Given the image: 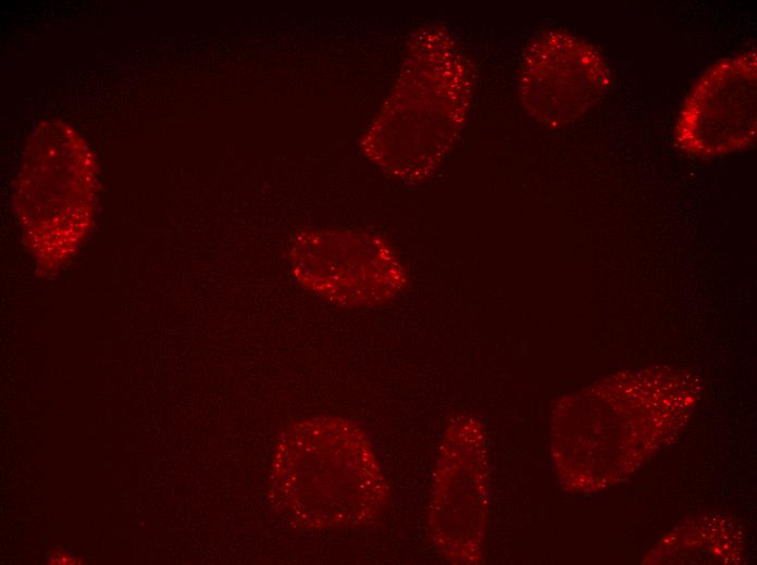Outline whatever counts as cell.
Masks as SVG:
<instances>
[{
  "mask_svg": "<svg viewBox=\"0 0 757 565\" xmlns=\"http://www.w3.org/2000/svg\"><path fill=\"white\" fill-rule=\"evenodd\" d=\"M275 501L302 527H352L374 519L388 491L364 432L339 418L293 427L273 472Z\"/></svg>",
  "mask_w": 757,
  "mask_h": 565,
  "instance_id": "cell-1",
  "label": "cell"
},
{
  "mask_svg": "<svg viewBox=\"0 0 757 565\" xmlns=\"http://www.w3.org/2000/svg\"><path fill=\"white\" fill-rule=\"evenodd\" d=\"M96 160L80 134L59 121L29 137L17 198L33 240L74 244L88 227L95 203Z\"/></svg>",
  "mask_w": 757,
  "mask_h": 565,
  "instance_id": "cell-2",
  "label": "cell"
},
{
  "mask_svg": "<svg viewBox=\"0 0 757 565\" xmlns=\"http://www.w3.org/2000/svg\"><path fill=\"white\" fill-rule=\"evenodd\" d=\"M487 473L482 425L470 415L456 418L440 445L429 512L433 544L452 563L471 564L482 560Z\"/></svg>",
  "mask_w": 757,
  "mask_h": 565,
  "instance_id": "cell-3",
  "label": "cell"
},
{
  "mask_svg": "<svg viewBox=\"0 0 757 565\" xmlns=\"http://www.w3.org/2000/svg\"><path fill=\"white\" fill-rule=\"evenodd\" d=\"M756 74L753 49L708 67L680 109L674 129L678 147L695 156L712 158L754 142Z\"/></svg>",
  "mask_w": 757,
  "mask_h": 565,
  "instance_id": "cell-4",
  "label": "cell"
},
{
  "mask_svg": "<svg viewBox=\"0 0 757 565\" xmlns=\"http://www.w3.org/2000/svg\"><path fill=\"white\" fill-rule=\"evenodd\" d=\"M611 76L603 54L590 42L566 32H549L531 45L523 62L524 105L542 122H570L608 90Z\"/></svg>",
  "mask_w": 757,
  "mask_h": 565,
  "instance_id": "cell-5",
  "label": "cell"
},
{
  "mask_svg": "<svg viewBox=\"0 0 757 565\" xmlns=\"http://www.w3.org/2000/svg\"><path fill=\"white\" fill-rule=\"evenodd\" d=\"M297 280L339 305H373L396 297L406 273L384 244L359 238H309L291 254Z\"/></svg>",
  "mask_w": 757,
  "mask_h": 565,
  "instance_id": "cell-6",
  "label": "cell"
}]
</instances>
